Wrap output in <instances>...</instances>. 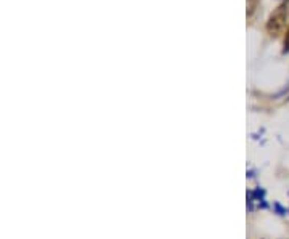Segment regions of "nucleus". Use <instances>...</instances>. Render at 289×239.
<instances>
[{"mask_svg": "<svg viewBox=\"0 0 289 239\" xmlns=\"http://www.w3.org/2000/svg\"><path fill=\"white\" fill-rule=\"evenodd\" d=\"M273 207H275V210H276L278 215H286V212H287V209H284L280 202H275V204H273Z\"/></svg>", "mask_w": 289, "mask_h": 239, "instance_id": "3", "label": "nucleus"}, {"mask_svg": "<svg viewBox=\"0 0 289 239\" xmlns=\"http://www.w3.org/2000/svg\"><path fill=\"white\" fill-rule=\"evenodd\" d=\"M287 21V0H284L283 4L278 5L272 15L269 16V21L265 24V31L270 37H278L284 31Z\"/></svg>", "mask_w": 289, "mask_h": 239, "instance_id": "1", "label": "nucleus"}, {"mask_svg": "<svg viewBox=\"0 0 289 239\" xmlns=\"http://www.w3.org/2000/svg\"><path fill=\"white\" fill-rule=\"evenodd\" d=\"M289 53V26L284 32V40H283V55H287Z\"/></svg>", "mask_w": 289, "mask_h": 239, "instance_id": "2", "label": "nucleus"}, {"mask_svg": "<svg viewBox=\"0 0 289 239\" xmlns=\"http://www.w3.org/2000/svg\"><path fill=\"white\" fill-rule=\"evenodd\" d=\"M287 100H289V98H287Z\"/></svg>", "mask_w": 289, "mask_h": 239, "instance_id": "4", "label": "nucleus"}]
</instances>
